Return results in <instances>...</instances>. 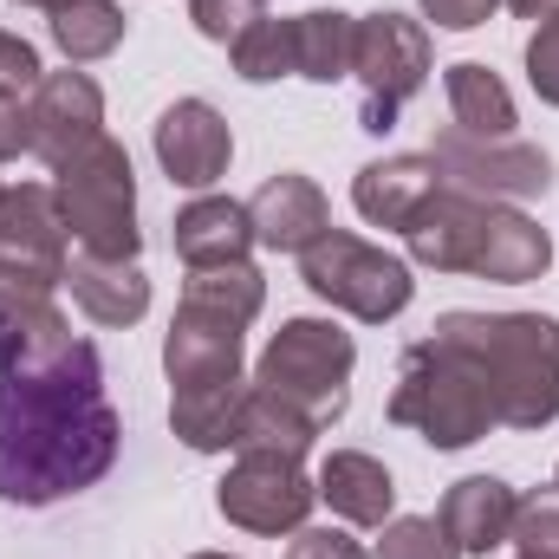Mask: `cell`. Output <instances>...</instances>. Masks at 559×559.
<instances>
[{"label":"cell","instance_id":"d590c367","mask_svg":"<svg viewBox=\"0 0 559 559\" xmlns=\"http://www.w3.org/2000/svg\"><path fill=\"white\" fill-rule=\"evenodd\" d=\"M20 150H33V124H26V98L0 92V163H13Z\"/></svg>","mask_w":559,"mask_h":559},{"label":"cell","instance_id":"4316f807","mask_svg":"<svg viewBox=\"0 0 559 559\" xmlns=\"http://www.w3.org/2000/svg\"><path fill=\"white\" fill-rule=\"evenodd\" d=\"M52 39L72 66H92V59H111L124 46V7L118 0H72L52 13Z\"/></svg>","mask_w":559,"mask_h":559},{"label":"cell","instance_id":"9c48e42d","mask_svg":"<svg viewBox=\"0 0 559 559\" xmlns=\"http://www.w3.org/2000/svg\"><path fill=\"white\" fill-rule=\"evenodd\" d=\"M429 156L442 169V189H462L481 202H527V195H547V182H554L547 150L521 138H468L449 124Z\"/></svg>","mask_w":559,"mask_h":559},{"label":"cell","instance_id":"8992f818","mask_svg":"<svg viewBox=\"0 0 559 559\" xmlns=\"http://www.w3.org/2000/svg\"><path fill=\"white\" fill-rule=\"evenodd\" d=\"M299 280H306L325 306H338V312H352V319H365V325L397 319V312L411 306V293H417L411 261H397L391 248L358 241L352 228H325V235L299 254Z\"/></svg>","mask_w":559,"mask_h":559},{"label":"cell","instance_id":"f35d334b","mask_svg":"<svg viewBox=\"0 0 559 559\" xmlns=\"http://www.w3.org/2000/svg\"><path fill=\"white\" fill-rule=\"evenodd\" d=\"M189 559H235V554H189Z\"/></svg>","mask_w":559,"mask_h":559},{"label":"cell","instance_id":"74e56055","mask_svg":"<svg viewBox=\"0 0 559 559\" xmlns=\"http://www.w3.org/2000/svg\"><path fill=\"white\" fill-rule=\"evenodd\" d=\"M13 7H39V13H59V7H72V0H13Z\"/></svg>","mask_w":559,"mask_h":559},{"label":"cell","instance_id":"4fadbf2b","mask_svg":"<svg viewBox=\"0 0 559 559\" xmlns=\"http://www.w3.org/2000/svg\"><path fill=\"white\" fill-rule=\"evenodd\" d=\"M163 371H169L176 391L241 378V325H228V319H215L202 306H176L169 338H163Z\"/></svg>","mask_w":559,"mask_h":559},{"label":"cell","instance_id":"3957f363","mask_svg":"<svg viewBox=\"0 0 559 559\" xmlns=\"http://www.w3.org/2000/svg\"><path fill=\"white\" fill-rule=\"evenodd\" d=\"M391 423L417 429L429 449H468V442H481L488 429H501L488 378H481L462 352H449V345H436V338H417V345L404 352L397 391H391Z\"/></svg>","mask_w":559,"mask_h":559},{"label":"cell","instance_id":"30bf717a","mask_svg":"<svg viewBox=\"0 0 559 559\" xmlns=\"http://www.w3.org/2000/svg\"><path fill=\"white\" fill-rule=\"evenodd\" d=\"M312 501H319V481H306V468L286 455H241L215 488L222 521L241 534H299Z\"/></svg>","mask_w":559,"mask_h":559},{"label":"cell","instance_id":"e575fe53","mask_svg":"<svg viewBox=\"0 0 559 559\" xmlns=\"http://www.w3.org/2000/svg\"><path fill=\"white\" fill-rule=\"evenodd\" d=\"M501 0H423V20H436L442 33H468L481 20H495Z\"/></svg>","mask_w":559,"mask_h":559},{"label":"cell","instance_id":"ffe728a7","mask_svg":"<svg viewBox=\"0 0 559 559\" xmlns=\"http://www.w3.org/2000/svg\"><path fill=\"white\" fill-rule=\"evenodd\" d=\"M319 501H325L338 521H352V527H384L391 508H397V481H391V468H384L378 455H365V449H332V455L319 462Z\"/></svg>","mask_w":559,"mask_h":559},{"label":"cell","instance_id":"277c9868","mask_svg":"<svg viewBox=\"0 0 559 559\" xmlns=\"http://www.w3.org/2000/svg\"><path fill=\"white\" fill-rule=\"evenodd\" d=\"M52 202L66 235L79 241V254H105V261H138V176H131V150L118 138H92L79 156H66L52 169Z\"/></svg>","mask_w":559,"mask_h":559},{"label":"cell","instance_id":"1f68e13d","mask_svg":"<svg viewBox=\"0 0 559 559\" xmlns=\"http://www.w3.org/2000/svg\"><path fill=\"white\" fill-rule=\"evenodd\" d=\"M527 85L540 92V105H554L559 111V13L554 20H540L534 39H527Z\"/></svg>","mask_w":559,"mask_h":559},{"label":"cell","instance_id":"484cf974","mask_svg":"<svg viewBox=\"0 0 559 559\" xmlns=\"http://www.w3.org/2000/svg\"><path fill=\"white\" fill-rule=\"evenodd\" d=\"M182 306H202L228 325H254L261 306H267V280L254 261H235V267H195L182 286Z\"/></svg>","mask_w":559,"mask_h":559},{"label":"cell","instance_id":"7c38bea8","mask_svg":"<svg viewBox=\"0 0 559 559\" xmlns=\"http://www.w3.org/2000/svg\"><path fill=\"white\" fill-rule=\"evenodd\" d=\"M26 124H33V156H46L52 169L66 156H79L92 138H105V92L85 72H46L26 98Z\"/></svg>","mask_w":559,"mask_h":559},{"label":"cell","instance_id":"d6986e66","mask_svg":"<svg viewBox=\"0 0 559 559\" xmlns=\"http://www.w3.org/2000/svg\"><path fill=\"white\" fill-rule=\"evenodd\" d=\"M169 241H176V261H182L189 274H195V267H235V261H248V248H254L248 202H228V195H195V202L176 215Z\"/></svg>","mask_w":559,"mask_h":559},{"label":"cell","instance_id":"7402d4cb","mask_svg":"<svg viewBox=\"0 0 559 559\" xmlns=\"http://www.w3.org/2000/svg\"><path fill=\"white\" fill-rule=\"evenodd\" d=\"M442 92H449L455 131H468V138H514V98H508L501 72H488L481 59H455L442 72Z\"/></svg>","mask_w":559,"mask_h":559},{"label":"cell","instance_id":"603a6c76","mask_svg":"<svg viewBox=\"0 0 559 559\" xmlns=\"http://www.w3.org/2000/svg\"><path fill=\"white\" fill-rule=\"evenodd\" d=\"M241 397H248V378L176 391V397H169V429H176L195 455H222V449H235V417H241Z\"/></svg>","mask_w":559,"mask_h":559},{"label":"cell","instance_id":"d4e9b609","mask_svg":"<svg viewBox=\"0 0 559 559\" xmlns=\"http://www.w3.org/2000/svg\"><path fill=\"white\" fill-rule=\"evenodd\" d=\"M352 39H358V20L338 13V7L293 13V72L312 79V85H338V79H352Z\"/></svg>","mask_w":559,"mask_h":559},{"label":"cell","instance_id":"52a82bcc","mask_svg":"<svg viewBox=\"0 0 559 559\" xmlns=\"http://www.w3.org/2000/svg\"><path fill=\"white\" fill-rule=\"evenodd\" d=\"M352 79L365 85V131H391L397 111L429 85V26L411 13H365L352 39Z\"/></svg>","mask_w":559,"mask_h":559},{"label":"cell","instance_id":"60d3db41","mask_svg":"<svg viewBox=\"0 0 559 559\" xmlns=\"http://www.w3.org/2000/svg\"><path fill=\"white\" fill-rule=\"evenodd\" d=\"M521 559H540V554H521Z\"/></svg>","mask_w":559,"mask_h":559},{"label":"cell","instance_id":"5bb4252c","mask_svg":"<svg viewBox=\"0 0 559 559\" xmlns=\"http://www.w3.org/2000/svg\"><path fill=\"white\" fill-rule=\"evenodd\" d=\"M248 222H254V241H261V248H274V254H306V248L332 228V202H325V189H319L312 176L280 169V176H267V182L254 189Z\"/></svg>","mask_w":559,"mask_h":559},{"label":"cell","instance_id":"44dd1931","mask_svg":"<svg viewBox=\"0 0 559 559\" xmlns=\"http://www.w3.org/2000/svg\"><path fill=\"white\" fill-rule=\"evenodd\" d=\"M66 286H72L79 312L98 319V325H138L143 312H150V280H143L138 261L79 254V261H66Z\"/></svg>","mask_w":559,"mask_h":559},{"label":"cell","instance_id":"ba28073f","mask_svg":"<svg viewBox=\"0 0 559 559\" xmlns=\"http://www.w3.org/2000/svg\"><path fill=\"white\" fill-rule=\"evenodd\" d=\"M0 286L7 299H52V286H66V222L46 182L0 195Z\"/></svg>","mask_w":559,"mask_h":559},{"label":"cell","instance_id":"4dcf8cb0","mask_svg":"<svg viewBox=\"0 0 559 559\" xmlns=\"http://www.w3.org/2000/svg\"><path fill=\"white\" fill-rule=\"evenodd\" d=\"M189 20H195V33H202V39L235 46L254 20H267V0H189Z\"/></svg>","mask_w":559,"mask_h":559},{"label":"cell","instance_id":"9a60e30c","mask_svg":"<svg viewBox=\"0 0 559 559\" xmlns=\"http://www.w3.org/2000/svg\"><path fill=\"white\" fill-rule=\"evenodd\" d=\"M481 222H488V202H481V195L436 189L429 209L404 228L411 261H417V267H436V274H468V267H475V248H481Z\"/></svg>","mask_w":559,"mask_h":559},{"label":"cell","instance_id":"7a4b0ae2","mask_svg":"<svg viewBox=\"0 0 559 559\" xmlns=\"http://www.w3.org/2000/svg\"><path fill=\"white\" fill-rule=\"evenodd\" d=\"M436 345L462 352L488 391L501 429H547L559 417V319L554 312H442Z\"/></svg>","mask_w":559,"mask_h":559},{"label":"cell","instance_id":"ab89813d","mask_svg":"<svg viewBox=\"0 0 559 559\" xmlns=\"http://www.w3.org/2000/svg\"><path fill=\"white\" fill-rule=\"evenodd\" d=\"M0 306H7V286H0Z\"/></svg>","mask_w":559,"mask_h":559},{"label":"cell","instance_id":"7bdbcfd3","mask_svg":"<svg viewBox=\"0 0 559 559\" xmlns=\"http://www.w3.org/2000/svg\"><path fill=\"white\" fill-rule=\"evenodd\" d=\"M554 488H559V475H554Z\"/></svg>","mask_w":559,"mask_h":559},{"label":"cell","instance_id":"b9f144b4","mask_svg":"<svg viewBox=\"0 0 559 559\" xmlns=\"http://www.w3.org/2000/svg\"><path fill=\"white\" fill-rule=\"evenodd\" d=\"M0 195H7V182H0Z\"/></svg>","mask_w":559,"mask_h":559},{"label":"cell","instance_id":"8fae6325","mask_svg":"<svg viewBox=\"0 0 559 559\" xmlns=\"http://www.w3.org/2000/svg\"><path fill=\"white\" fill-rule=\"evenodd\" d=\"M228 156H235V131L228 118L209 105V98H176L163 118H156V163L176 189H209L228 176Z\"/></svg>","mask_w":559,"mask_h":559},{"label":"cell","instance_id":"8d00e7d4","mask_svg":"<svg viewBox=\"0 0 559 559\" xmlns=\"http://www.w3.org/2000/svg\"><path fill=\"white\" fill-rule=\"evenodd\" d=\"M508 7H514L521 20H554L559 13V0H508Z\"/></svg>","mask_w":559,"mask_h":559},{"label":"cell","instance_id":"e0dca14e","mask_svg":"<svg viewBox=\"0 0 559 559\" xmlns=\"http://www.w3.org/2000/svg\"><path fill=\"white\" fill-rule=\"evenodd\" d=\"M514 488L501 481V475H462L449 495H442V534L455 540V554H475L488 559L495 547H508V534H514Z\"/></svg>","mask_w":559,"mask_h":559},{"label":"cell","instance_id":"6da1fadb","mask_svg":"<svg viewBox=\"0 0 559 559\" xmlns=\"http://www.w3.org/2000/svg\"><path fill=\"white\" fill-rule=\"evenodd\" d=\"M124 423L105 397V365L92 338L59 358L0 365V501L52 508L111 475Z\"/></svg>","mask_w":559,"mask_h":559},{"label":"cell","instance_id":"5b68a950","mask_svg":"<svg viewBox=\"0 0 559 559\" xmlns=\"http://www.w3.org/2000/svg\"><path fill=\"white\" fill-rule=\"evenodd\" d=\"M352 365H358V345L338 319H286L254 365V384L274 391L280 404H293L312 429H332L345 417Z\"/></svg>","mask_w":559,"mask_h":559},{"label":"cell","instance_id":"f546056e","mask_svg":"<svg viewBox=\"0 0 559 559\" xmlns=\"http://www.w3.org/2000/svg\"><path fill=\"white\" fill-rule=\"evenodd\" d=\"M521 554L559 559V488H534L514 501V534H508Z\"/></svg>","mask_w":559,"mask_h":559},{"label":"cell","instance_id":"83f0119b","mask_svg":"<svg viewBox=\"0 0 559 559\" xmlns=\"http://www.w3.org/2000/svg\"><path fill=\"white\" fill-rule=\"evenodd\" d=\"M228 52H235V72H241L248 85L293 79V20H254Z\"/></svg>","mask_w":559,"mask_h":559},{"label":"cell","instance_id":"f1b7e54d","mask_svg":"<svg viewBox=\"0 0 559 559\" xmlns=\"http://www.w3.org/2000/svg\"><path fill=\"white\" fill-rule=\"evenodd\" d=\"M371 559H462V554H455V540L442 534V521H429V514H397V521H384V540H378Z\"/></svg>","mask_w":559,"mask_h":559},{"label":"cell","instance_id":"d6a6232c","mask_svg":"<svg viewBox=\"0 0 559 559\" xmlns=\"http://www.w3.org/2000/svg\"><path fill=\"white\" fill-rule=\"evenodd\" d=\"M39 79H46L39 52H33L20 33H0V92H7V98H33Z\"/></svg>","mask_w":559,"mask_h":559},{"label":"cell","instance_id":"cb8c5ba5","mask_svg":"<svg viewBox=\"0 0 559 559\" xmlns=\"http://www.w3.org/2000/svg\"><path fill=\"white\" fill-rule=\"evenodd\" d=\"M312 436L319 429L299 417L293 404H280L274 391H261L248 378V397H241V417H235V455H286V462H306Z\"/></svg>","mask_w":559,"mask_h":559},{"label":"cell","instance_id":"2e32d148","mask_svg":"<svg viewBox=\"0 0 559 559\" xmlns=\"http://www.w3.org/2000/svg\"><path fill=\"white\" fill-rule=\"evenodd\" d=\"M436 189H442L436 156H378V163L358 169L352 202H358V215H365L371 228H397V235H404L423 209H429Z\"/></svg>","mask_w":559,"mask_h":559},{"label":"cell","instance_id":"ac0fdd59","mask_svg":"<svg viewBox=\"0 0 559 559\" xmlns=\"http://www.w3.org/2000/svg\"><path fill=\"white\" fill-rule=\"evenodd\" d=\"M554 267V241L534 215H521L514 202H488V222H481V248H475V267L468 274L495 280V286H527Z\"/></svg>","mask_w":559,"mask_h":559},{"label":"cell","instance_id":"836d02e7","mask_svg":"<svg viewBox=\"0 0 559 559\" xmlns=\"http://www.w3.org/2000/svg\"><path fill=\"white\" fill-rule=\"evenodd\" d=\"M286 559H371L345 527H299L293 534V547H286Z\"/></svg>","mask_w":559,"mask_h":559}]
</instances>
